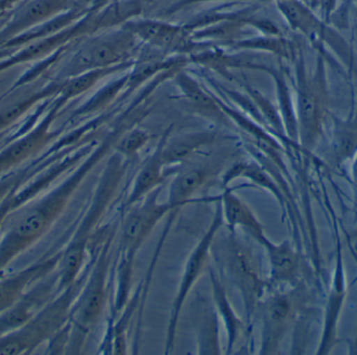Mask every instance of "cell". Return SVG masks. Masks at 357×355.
<instances>
[{"label": "cell", "instance_id": "6da1fadb", "mask_svg": "<svg viewBox=\"0 0 357 355\" xmlns=\"http://www.w3.org/2000/svg\"><path fill=\"white\" fill-rule=\"evenodd\" d=\"M125 131L119 125L94 148L89 157L56 188L23 205L6 218L0 233V277L6 266L44 236L64 213L73 195L90 172L113 150Z\"/></svg>", "mask_w": 357, "mask_h": 355}, {"label": "cell", "instance_id": "7a4b0ae2", "mask_svg": "<svg viewBox=\"0 0 357 355\" xmlns=\"http://www.w3.org/2000/svg\"><path fill=\"white\" fill-rule=\"evenodd\" d=\"M129 163L116 153L109 159L87 210L66 249L61 254L58 266V293L75 283L85 270L89 243L96 236V228L100 226L116 199Z\"/></svg>", "mask_w": 357, "mask_h": 355}, {"label": "cell", "instance_id": "3957f363", "mask_svg": "<svg viewBox=\"0 0 357 355\" xmlns=\"http://www.w3.org/2000/svg\"><path fill=\"white\" fill-rule=\"evenodd\" d=\"M113 232L102 239L88 264L87 276L77 295L69 319V340L67 354H79L86 338L98 324L109 296L111 264H112Z\"/></svg>", "mask_w": 357, "mask_h": 355}, {"label": "cell", "instance_id": "277c9868", "mask_svg": "<svg viewBox=\"0 0 357 355\" xmlns=\"http://www.w3.org/2000/svg\"><path fill=\"white\" fill-rule=\"evenodd\" d=\"M87 272L88 266L75 283L56 294L26 324L0 338V355L29 354L45 342L52 341L68 324Z\"/></svg>", "mask_w": 357, "mask_h": 355}, {"label": "cell", "instance_id": "5b68a950", "mask_svg": "<svg viewBox=\"0 0 357 355\" xmlns=\"http://www.w3.org/2000/svg\"><path fill=\"white\" fill-rule=\"evenodd\" d=\"M296 81L298 144L304 152L312 153L322 136L327 114L326 75L322 59H319L316 69L310 75L303 56H300L296 62Z\"/></svg>", "mask_w": 357, "mask_h": 355}, {"label": "cell", "instance_id": "8992f818", "mask_svg": "<svg viewBox=\"0 0 357 355\" xmlns=\"http://www.w3.org/2000/svg\"><path fill=\"white\" fill-rule=\"evenodd\" d=\"M220 251L225 269L243 300L245 321L250 325L260 302L272 287L260 275L251 249L237 239L236 233L229 232Z\"/></svg>", "mask_w": 357, "mask_h": 355}, {"label": "cell", "instance_id": "52a82bcc", "mask_svg": "<svg viewBox=\"0 0 357 355\" xmlns=\"http://www.w3.org/2000/svg\"><path fill=\"white\" fill-rule=\"evenodd\" d=\"M163 186L149 193L142 201L125 210L121 222L119 264L134 268L138 251L163 218L173 214L167 201L159 202Z\"/></svg>", "mask_w": 357, "mask_h": 355}, {"label": "cell", "instance_id": "ba28073f", "mask_svg": "<svg viewBox=\"0 0 357 355\" xmlns=\"http://www.w3.org/2000/svg\"><path fill=\"white\" fill-rule=\"evenodd\" d=\"M306 301V291L300 283L289 289H277L264 296L258 308L261 312L260 354H277L281 344Z\"/></svg>", "mask_w": 357, "mask_h": 355}, {"label": "cell", "instance_id": "9c48e42d", "mask_svg": "<svg viewBox=\"0 0 357 355\" xmlns=\"http://www.w3.org/2000/svg\"><path fill=\"white\" fill-rule=\"evenodd\" d=\"M222 225H224V218H222V208H220V197H218L216 201L213 218L197 245L193 248L190 255L187 258L186 264H185L180 283H178V291L176 293L173 305H172L169 323H167L165 354L173 352L178 319H180L181 312L184 308L185 301L205 269L209 266L208 262H209L210 252H211L210 250L212 249V246H213Z\"/></svg>", "mask_w": 357, "mask_h": 355}, {"label": "cell", "instance_id": "30bf717a", "mask_svg": "<svg viewBox=\"0 0 357 355\" xmlns=\"http://www.w3.org/2000/svg\"><path fill=\"white\" fill-rule=\"evenodd\" d=\"M139 43V40L123 27L96 38L77 52L71 63V75L127 64L138 52Z\"/></svg>", "mask_w": 357, "mask_h": 355}, {"label": "cell", "instance_id": "8fae6325", "mask_svg": "<svg viewBox=\"0 0 357 355\" xmlns=\"http://www.w3.org/2000/svg\"><path fill=\"white\" fill-rule=\"evenodd\" d=\"M123 27L142 43L165 54L191 52L195 48L190 31L185 27L155 19H135L127 21Z\"/></svg>", "mask_w": 357, "mask_h": 355}, {"label": "cell", "instance_id": "7c38bea8", "mask_svg": "<svg viewBox=\"0 0 357 355\" xmlns=\"http://www.w3.org/2000/svg\"><path fill=\"white\" fill-rule=\"evenodd\" d=\"M346 296H347V280H346L343 250H342L341 241L337 239L335 271H333V279H331L328 296L325 304L322 333H321V339L317 349L318 355L331 354L339 344L337 331H339L340 318L343 312Z\"/></svg>", "mask_w": 357, "mask_h": 355}, {"label": "cell", "instance_id": "4fadbf2b", "mask_svg": "<svg viewBox=\"0 0 357 355\" xmlns=\"http://www.w3.org/2000/svg\"><path fill=\"white\" fill-rule=\"evenodd\" d=\"M58 272L50 273L31 287L22 298L0 314V338L26 324L58 293Z\"/></svg>", "mask_w": 357, "mask_h": 355}, {"label": "cell", "instance_id": "5bb4252c", "mask_svg": "<svg viewBox=\"0 0 357 355\" xmlns=\"http://www.w3.org/2000/svg\"><path fill=\"white\" fill-rule=\"evenodd\" d=\"M61 254L62 252L15 274L0 277V314L14 305L33 285L54 272L60 264Z\"/></svg>", "mask_w": 357, "mask_h": 355}, {"label": "cell", "instance_id": "9a60e30c", "mask_svg": "<svg viewBox=\"0 0 357 355\" xmlns=\"http://www.w3.org/2000/svg\"><path fill=\"white\" fill-rule=\"evenodd\" d=\"M270 266L268 281L272 289L295 287L301 283V259L291 241L275 243L268 239L264 247Z\"/></svg>", "mask_w": 357, "mask_h": 355}, {"label": "cell", "instance_id": "2e32d148", "mask_svg": "<svg viewBox=\"0 0 357 355\" xmlns=\"http://www.w3.org/2000/svg\"><path fill=\"white\" fill-rule=\"evenodd\" d=\"M220 204L224 224H226L229 232L236 233L237 229H241L264 247V243L270 239L264 232V226L251 208L238 195H235L233 189L225 187L220 195Z\"/></svg>", "mask_w": 357, "mask_h": 355}, {"label": "cell", "instance_id": "e0dca14e", "mask_svg": "<svg viewBox=\"0 0 357 355\" xmlns=\"http://www.w3.org/2000/svg\"><path fill=\"white\" fill-rule=\"evenodd\" d=\"M331 142L326 160L333 169H340L351 161L357 153V107L346 117H331Z\"/></svg>", "mask_w": 357, "mask_h": 355}, {"label": "cell", "instance_id": "ac0fdd59", "mask_svg": "<svg viewBox=\"0 0 357 355\" xmlns=\"http://www.w3.org/2000/svg\"><path fill=\"white\" fill-rule=\"evenodd\" d=\"M215 175L211 165H189L180 169L169 184L167 203L173 212L195 203V195L204 188Z\"/></svg>", "mask_w": 357, "mask_h": 355}, {"label": "cell", "instance_id": "d6986e66", "mask_svg": "<svg viewBox=\"0 0 357 355\" xmlns=\"http://www.w3.org/2000/svg\"><path fill=\"white\" fill-rule=\"evenodd\" d=\"M215 137V133L209 131L191 132L174 138L165 134L161 144L163 165L167 169L185 165L202 149L213 144Z\"/></svg>", "mask_w": 357, "mask_h": 355}, {"label": "cell", "instance_id": "ffe728a7", "mask_svg": "<svg viewBox=\"0 0 357 355\" xmlns=\"http://www.w3.org/2000/svg\"><path fill=\"white\" fill-rule=\"evenodd\" d=\"M161 144H162V138L157 144L154 152L146 158L144 165L138 169L129 195L123 203L125 210L142 201L155 189L165 185L169 172L163 165L162 158H161Z\"/></svg>", "mask_w": 357, "mask_h": 355}, {"label": "cell", "instance_id": "44dd1931", "mask_svg": "<svg viewBox=\"0 0 357 355\" xmlns=\"http://www.w3.org/2000/svg\"><path fill=\"white\" fill-rule=\"evenodd\" d=\"M208 275H209L210 285H211L212 296H213L214 310L218 318L222 321L226 329L227 343L226 354H231L234 350L236 342L243 335L245 329L243 321L235 314L234 308L231 305L228 299L224 285L211 266H208Z\"/></svg>", "mask_w": 357, "mask_h": 355}, {"label": "cell", "instance_id": "7402d4cb", "mask_svg": "<svg viewBox=\"0 0 357 355\" xmlns=\"http://www.w3.org/2000/svg\"><path fill=\"white\" fill-rule=\"evenodd\" d=\"M50 121H44L0 153V175L29 159L54 137V134L50 132Z\"/></svg>", "mask_w": 357, "mask_h": 355}, {"label": "cell", "instance_id": "603a6c76", "mask_svg": "<svg viewBox=\"0 0 357 355\" xmlns=\"http://www.w3.org/2000/svg\"><path fill=\"white\" fill-rule=\"evenodd\" d=\"M176 85L189 105L205 117L225 123L228 119L213 96L206 91L192 77L186 73H178L174 77Z\"/></svg>", "mask_w": 357, "mask_h": 355}, {"label": "cell", "instance_id": "cb8c5ba5", "mask_svg": "<svg viewBox=\"0 0 357 355\" xmlns=\"http://www.w3.org/2000/svg\"><path fill=\"white\" fill-rule=\"evenodd\" d=\"M276 6L291 29L310 39H325L326 27L301 0H276Z\"/></svg>", "mask_w": 357, "mask_h": 355}, {"label": "cell", "instance_id": "d4e9b609", "mask_svg": "<svg viewBox=\"0 0 357 355\" xmlns=\"http://www.w3.org/2000/svg\"><path fill=\"white\" fill-rule=\"evenodd\" d=\"M252 68L261 69L268 73L274 80L275 84H276L277 96H278V110L280 112L283 125H284L285 133L294 146H299L296 108L294 107L293 100L291 98V92H289L285 75L281 70H277L272 67L264 66V65L254 64Z\"/></svg>", "mask_w": 357, "mask_h": 355}, {"label": "cell", "instance_id": "484cf974", "mask_svg": "<svg viewBox=\"0 0 357 355\" xmlns=\"http://www.w3.org/2000/svg\"><path fill=\"white\" fill-rule=\"evenodd\" d=\"M236 178L248 179L257 186L266 189L276 197L282 210H285V208H287V197L284 191L281 188L280 185H278V183L268 173L266 167L256 165V163L236 165L226 174V176H224V179H222L224 186L226 187L231 181Z\"/></svg>", "mask_w": 357, "mask_h": 355}, {"label": "cell", "instance_id": "4316f807", "mask_svg": "<svg viewBox=\"0 0 357 355\" xmlns=\"http://www.w3.org/2000/svg\"><path fill=\"white\" fill-rule=\"evenodd\" d=\"M245 89L247 91L248 96L251 98L252 102L254 103L256 108L259 111L260 115H261L262 119L266 123V129L272 130L273 133L276 134L283 142L291 144L287 138V133H285L284 125H283L282 119H281L278 109L261 92L258 91L255 88L251 87L249 84H245Z\"/></svg>", "mask_w": 357, "mask_h": 355}, {"label": "cell", "instance_id": "83f0119b", "mask_svg": "<svg viewBox=\"0 0 357 355\" xmlns=\"http://www.w3.org/2000/svg\"><path fill=\"white\" fill-rule=\"evenodd\" d=\"M67 1L68 0H35L25 8L23 14L15 21L14 24L10 27V29H12V31H16L18 29L31 27L35 23L41 22L44 19H47L48 17L64 8Z\"/></svg>", "mask_w": 357, "mask_h": 355}, {"label": "cell", "instance_id": "f1b7e54d", "mask_svg": "<svg viewBox=\"0 0 357 355\" xmlns=\"http://www.w3.org/2000/svg\"><path fill=\"white\" fill-rule=\"evenodd\" d=\"M151 135L142 128L133 127L126 130L115 142L113 151L126 160L135 161L142 149L150 142Z\"/></svg>", "mask_w": 357, "mask_h": 355}, {"label": "cell", "instance_id": "f546056e", "mask_svg": "<svg viewBox=\"0 0 357 355\" xmlns=\"http://www.w3.org/2000/svg\"><path fill=\"white\" fill-rule=\"evenodd\" d=\"M233 47L236 50H256L272 52L282 58H291L294 54L291 43L283 39L281 36H264L248 40H236L232 42Z\"/></svg>", "mask_w": 357, "mask_h": 355}, {"label": "cell", "instance_id": "4dcf8cb0", "mask_svg": "<svg viewBox=\"0 0 357 355\" xmlns=\"http://www.w3.org/2000/svg\"><path fill=\"white\" fill-rule=\"evenodd\" d=\"M218 319L215 310L204 317L197 333V354H220Z\"/></svg>", "mask_w": 357, "mask_h": 355}, {"label": "cell", "instance_id": "1f68e13d", "mask_svg": "<svg viewBox=\"0 0 357 355\" xmlns=\"http://www.w3.org/2000/svg\"><path fill=\"white\" fill-rule=\"evenodd\" d=\"M24 178V175L21 174H15V175L6 176L0 179V203L8 197L13 191L18 190L19 185L21 181Z\"/></svg>", "mask_w": 357, "mask_h": 355}, {"label": "cell", "instance_id": "d6a6232c", "mask_svg": "<svg viewBox=\"0 0 357 355\" xmlns=\"http://www.w3.org/2000/svg\"><path fill=\"white\" fill-rule=\"evenodd\" d=\"M16 191H13L0 203V233H1L2 227H3L6 218L12 212L13 199H14V195Z\"/></svg>", "mask_w": 357, "mask_h": 355}, {"label": "cell", "instance_id": "836d02e7", "mask_svg": "<svg viewBox=\"0 0 357 355\" xmlns=\"http://www.w3.org/2000/svg\"><path fill=\"white\" fill-rule=\"evenodd\" d=\"M351 161V181L352 184H354V188H356L357 192V153Z\"/></svg>", "mask_w": 357, "mask_h": 355}, {"label": "cell", "instance_id": "e575fe53", "mask_svg": "<svg viewBox=\"0 0 357 355\" xmlns=\"http://www.w3.org/2000/svg\"><path fill=\"white\" fill-rule=\"evenodd\" d=\"M349 247L350 252H351L352 257H354V262H356V266H357V250L356 248L352 247V246H348Z\"/></svg>", "mask_w": 357, "mask_h": 355}]
</instances>
